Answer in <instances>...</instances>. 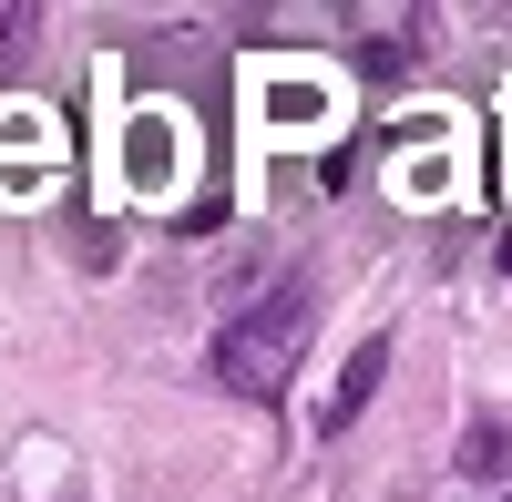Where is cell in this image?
<instances>
[{
  "label": "cell",
  "instance_id": "1",
  "mask_svg": "<svg viewBox=\"0 0 512 502\" xmlns=\"http://www.w3.org/2000/svg\"><path fill=\"white\" fill-rule=\"evenodd\" d=\"M297 349H308V287H277L267 308H246V318H226V328H216L205 369H216L236 400H287Z\"/></svg>",
  "mask_w": 512,
  "mask_h": 502
},
{
  "label": "cell",
  "instance_id": "2",
  "mask_svg": "<svg viewBox=\"0 0 512 502\" xmlns=\"http://www.w3.org/2000/svg\"><path fill=\"white\" fill-rule=\"evenodd\" d=\"M349 31H359L349 52H359V72H369V82H400V72L420 62V11H359Z\"/></svg>",
  "mask_w": 512,
  "mask_h": 502
},
{
  "label": "cell",
  "instance_id": "3",
  "mask_svg": "<svg viewBox=\"0 0 512 502\" xmlns=\"http://www.w3.org/2000/svg\"><path fill=\"white\" fill-rule=\"evenodd\" d=\"M379 369H390V339H359V359H349V380H338V400H328V431H338V421H359V410H369V390H379Z\"/></svg>",
  "mask_w": 512,
  "mask_h": 502
},
{
  "label": "cell",
  "instance_id": "4",
  "mask_svg": "<svg viewBox=\"0 0 512 502\" xmlns=\"http://www.w3.org/2000/svg\"><path fill=\"white\" fill-rule=\"evenodd\" d=\"M451 462L472 472V482H502V472H512V421H472V431H461V451H451Z\"/></svg>",
  "mask_w": 512,
  "mask_h": 502
},
{
  "label": "cell",
  "instance_id": "5",
  "mask_svg": "<svg viewBox=\"0 0 512 502\" xmlns=\"http://www.w3.org/2000/svg\"><path fill=\"white\" fill-rule=\"evenodd\" d=\"M502 502H512V492H502Z\"/></svg>",
  "mask_w": 512,
  "mask_h": 502
}]
</instances>
